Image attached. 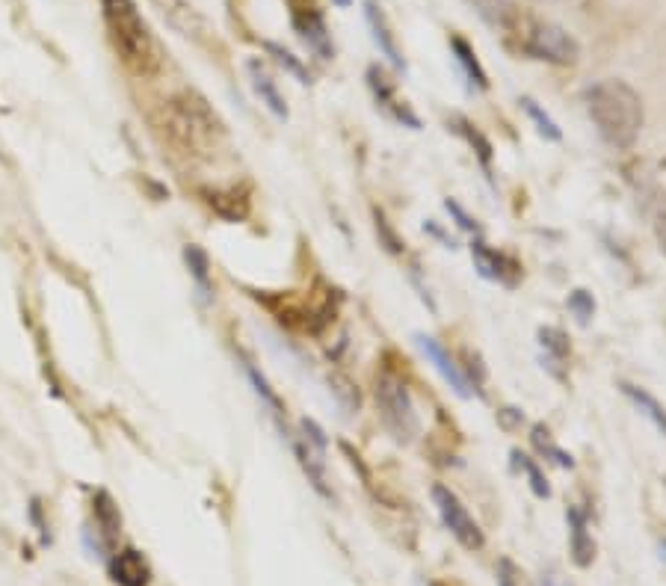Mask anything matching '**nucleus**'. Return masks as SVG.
Here are the masks:
<instances>
[{
	"instance_id": "28",
	"label": "nucleus",
	"mask_w": 666,
	"mask_h": 586,
	"mask_svg": "<svg viewBox=\"0 0 666 586\" xmlns=\"http://www.w3.org/2000/svg\"><path fill=\"white\" fill-rule=\"evenodd\" d=\"M569 308L578 314L581 323H590L592 311H595V302H592V296L587 291H575L569 296Z\"/></svg>"
},
{
	"instance_id": "27",
	"label": "nucleus",
	"mask_w": 666,
	"mask_h": 586,
	"mask_svg": "<svg viewBox=\"0 0 666 586\" xmlns=\"http://www.w3.org/2000/svg\"><path fill=\"white\" fill-rule=\"evenodd\" d=\"M474 6V12L489 21V24H501L504 15L510 12V0H468Z\"/></svg>"
},
{
	"instance_id": "13",
	"label": "nucleus",
	"mask_w": 666,
	"mask_h": 586,
	"mask_svg": "<svg viewBox=\"0 0 666 586\" xmlns=\"http://www.w3.org/2000/svg\"><path fill=\"white\" fill-rule=\"evenodd\" d=\"M154 6L160 9V15L187 39H199L208 27H205V18L187 3V0H154Z\"/></svg>"
},
{
	"instance_id": "25",
	"label": "nucleus",
	"mask_w": 666,
	"mask_h": 586,
	"mask_svg": "<svg viewBox=\"0 0 666 586\" xmlns=\"http://www.w3.org/2000/svg\"><path fill=\"white\" fill-rule=\"evenodd\" d=\"M513 459H516V465L527 474V480H530V486H533V492L539 495V498H548L551 495V489H548V483H545V477H542V471L536 468V462L530 459V456H524V453H513Z\"/></svg>"
},
{
	"instance_id": "7",
	"label": "nucleus",
	"mask_w": 666,
	"mask_h": 586,
	"mask_svg": "<svg viewBox=\"0 0 666 586\" xmlns=\"http://www.w3.org/2000/svg\"><path fill=\"white\" fill-rule=\"evenodd\" d=\"M433 501H436V510L442 515L444 527L456 536V542L468 551H480L483 548V530L480 524L471 518V513L465 510V504L456 498V492H450L447 486H436L433 489Z\"/></svg>"
},
{
	"instance_id": "18",
	"label": "nucleus",
	"mask_w": 666,
	"mask_h": 586,
	"mask_svg": "<svg viewBox=\"0 0 666 586\" xmlns=\"http://www.w3.org/2000/svg\"><path fill=\"white\" fill-rule=\"evenodd\" d=\"M184 264H187V273L196 285V293L199 299L208 305L214 302V282H211V258L202 246H184Z\"/></svg>"
},
{
	"instance_id": "32",
	"label": "nucleus",
	"mask_w": 666,
	"mask_h": 586,
	"mask_svg": "<svg viewBox=\"0 0 666 586\" xmlns=\"http://www.w3.org/2000/svg\"><path fill=\"white\" fill-rule=\"evenodd\" d=\"M335 6H341V9H347V6H353V0H332Z\"/></svg>"
},
{
	"instance_id": "16",
	"label": "nucleus",
	"mask_w": 666,
	"mask_h": 586,
	"mask_svg": "<svg viewBox=\"0 0 666 586\" xmlns=\"http://www.w3.org/2000/svg\"><path fill=\"white\" fill-rule=\"evenodd\" d=\"M249 77H252V89H255V95L261 98V104H264L279 122H288V104H285L276 80L270 77V72H264V66H261L258 60L249 63Z\"/></svg>"
},
{
	"instance_id": "19",
	"label": "nucleus",
	"mask_w": 666,
	"mask_h": 586,
	"mask_svg": "<svg viewBox=\"0 0 666 586\" xmlns=\"http://www.w3.org/2000/svg\"><path fill=\"white\" fill-rule=\"evenodd\" d=\"M566 518H569V536H572V557H575L578 566H590L592 557H595V542L590 536L587 515L581 513L578 507H572Z\"/></svg>"
},
{
	"instance_id": "21",
	"label": "nucleus",
	"mask_w": 666,
	"mask_h": 586,
	"mask_svg": "<svg viewBox=\"0 0 666 586\" xmlns=\"http://www.w3.org/2000/svg\"><path fill=\"white\" fill-rule=\"evenodd\" d=\"M622 391H625V397H628V400H631V403H634V406H637V409H640V412L658 427V430H664L666 433V409L655 400V397H652V394H649V391H643V388H637V385H628V382L622 385Z\"/></svg>"
},
{
	"instance_id": "22",
	"label": "nucleus",
	"mask_w": 666,
	"mask_h": 586,
	"mask_svg": "<svg viewBox=\"0 0 666 586\" xmlns=\"http://www.w3.org/2000/svg\"><path fill=\"white\" fill-rule=\"evenodd\" d=\"M264 48H267V54H270V57H273V60H276V63H279L285 72L294 74L299 83H311V74L305 72V66L296 60L288 48H282V45H276V42H264Z\"/></svg>"
},
{
	"instance_id": "31",
	"label": "nucleus",
	"mask_w": 666,
	"mask_h": 586,
	"mask_svg": "<svg viewBox=\"0 0 666 586\" xmlns=\"http://www.w3.org/2000/svg\"><path fill=\"white\" fill-rule=\"evenodd\" d=\"M658 243H661V249H664L666 255V217L658 220Z\"/></svg>"
},
{
	"instance_id": "5",
	"label": "nucleus",
	"mask_w": 666,
	"mask_h": 586,
	"mask_svg": "<svg viewBox=\"0 0 666 586\" xmlns=\"http://www.w3.org/2000/svg\"><path fill=\"white\" fill-rule=\"evenodd\" d=\"M376 406H379V418H382L385 430L394 439L412 441L418 436V430H421L418 412H415V403L409 397L406 382L397 373L382 370L376 376Z\"/></svg>"
},
{
	"instance_id": "15",
	"label": "nucleus",
	"mask_w": 666,
	"mask_h": 586,
	"mask_svg": "<svg viewBox=\"0 0 666 586\" xmlns=\"http://www.w3.org/2000/svg\"><path fill=\"white\" fill-rule=\"evenodd\" d=\"M208 208L228 222H240L249 217V193L246 190H237V187H228V190H202Z\"/></svg>"
},
{
	"instance_id": "9",
	"label": "nucleus",
	"mask_w": 666,
	"mask_h": 586,
	"mask_svg": "<svg viewBox=\"0 0 666 586\" xmlns=\"http://www.w3.org/2000/svg\"><path fill=\"white\" fill-rule=\"evenodd\" d=\"M107 572L116 586L151 584V566H148L146 554L137 548H116L107 560Z\"/></svg>"
},
{
	"instance_id": "4",
	"label": "nucleus",
	"mask_w": 666,
	"mask_h": 586,
	"mask_svg": "<svg viewBox=\"0 0 666 586\" xmlns=\"http://www.w3.org/2000/svg\"><path fill=\"white\" fill-rule=\"evenodd\" d=\"M104 24L110 30V42L122 63L137 74H151L160 66L157 42L148 30L143 12L134 0H101Z\"/></svg>"
},
{
	"instance_id": "23",
	"label": "nucleus",
	"mask_w": 666,
	"mask_h": 586,
	"mask_svg": "<svg viewBox=\"0 0 666 586\" xmlns=\"http://www.w3.org/2000/svg\"><path fill=\"white\" fill-rule=\"evenodd\" d=\"M539 338H542V347H545L551 365L566 362V356H569V341H566V335H563L560 329H542Z\"/></svg>"
},
{
	"instance_id": "14",
	"label": "nucleus",
	"mask_w": 666,
	"mask_h": 586,
	"mask_svg": "<svg viewBox=\"0 0 666 586\" xmlns=\"http://www.w3.org/2000/svg\"><path fill=\"white\" fill-rule=\"evenodd\" d=\"M243 370H246V376H249V382H252V391H255V397L261 400V406L270 412V418L276 421V427H279V433H282V439H291L294 433L288 430V424H285V403L279 400V394L273 391V385H270V379L258 370V367L252 365V362H243Z\"/></svg>"
},
{
	"instance_id": "34",
	"label": "nucleus",
	"mask_w": 666,
	"mask_h": 586,
	"mask_svg": "<svg viewBox=\"0 0 666 586\" xmlns=\"http://www.w3.org/2000/svg\"><path fill=\"white\" fill-rule=\"evenodd\" d=\"M664 551H666V545H664Z\"/></svg>"
},
{
	"instance_id": "10",
	"label": "nucleus",
	"mask_w": 666,
	"mask_h": 586,
	"mask_svg": "<svg viewBox=\"0 0 666 586\" xmlns=\"http://www.w3.org/2000/svg\"><path fill=\"white\" fill-rule=\"evenodd\" d=\"M471 258H474V264H477V270H480L483 279L498 282V285H507V288H513L518 282V273H521V270H518L516 261H510L507 255L489 249L483 240L471 243Z\"/></svg>"
},
{
	"instance_id": "17",
	"label": "nucleus",
	"mask_w": 666,
	"mask_h": 586,
	"mask_svg": "<svg viewBox=\"0 0 666 586\" xmlns=\"http://www.w3.org/2000/svg\"><path fill=\"white\" fill-rule=\"evenodd\" d=\"M368 83L370 89H373V95H376V104L382 107V110H388L397 122H403V125H409V128H421V122H418V116L406 107V104H400L397 98H394V89L388 86V80H385V74L379 72L376 66L368 72Z\"/></svg>"
},
{
	"instance_id": "33",
	"label": "nucleus",
	"mask_w": 666,
	"mask_h": 586,
	"mask_svg": "<svg viewBox=\"0 0 666 586\" xmlns=\"http://www.w3.org/2000/svg\"><path fill=\"white\" fill-rule=\"evenodd\" d=\"M542 586H560V584H557V581H554V578H551V575H548V578H545V581H542Z\"/></svg>"
},
{
	"instance_id": "1",
	"label": "nucleus",
	"mask_w": 666,
	"mask_h": 586,
	"mask_svg": "<svg viewBox=\"0 0 666 586\" xmlns=\"http://www.w3.org/2000/svg\"><path fill=\"white\" fill-rule=\"evenodd\" d=\"M598 137L613 148H631L643 131V101L625 80H598L584 95Z\"/></svg>"
},
{
	"instance_id": "12",
	"label": "nucleus",
	"mask_w": 666,
	"mask_h": 586,
	"mask_svg": "<svg viewBox=\"0 0 666 586\" xmlns=\"http://www.w3.org/2000/svg\"><path fill=\"white\" fill-rule=\"evenodd\" d=\"M365 18H368L370 36H373L379 54H382L391 66L403 69V54H400L397 39H394V33H391V27H388V18H385V12L376 6V0H365Z\"/></svg>"
},
{
	"instance_id": "30",
	"label": "nucleus",
	"mask_w": 666,
	"mask_h": 586,
	"mask_svg": "<svg viewBox=\"0 0 666 586\" xmlns=\"http://www.w3.org/2000/svg\"><path fill=\"white\" fill-rule=\"evenodd\" d=\"M513 584H516V569H513L510 560H504V563H501V586H513Z\"/></svg>"
},
{
	"instance_id": "20",
	"label": "nucleus",
	"mask_w": 666,
	"mask_h": 586,
	"mask_svg": "<svg viewBox=\"0 0 666 586\" xmlns=\"http://www.w3.org/2000/svg\"><path fill=\"white\" fill-rule=\"evenodd\" d=\"M450 48H453V60L459 63V69L465 72L468 77V83L474 86V89H489V77L483 72V66H480V60H477V54L468 48V42L465 39H459V36H453L450 39Z\"/></svg>"
},
{
	"instance_id": "3",
	"label": "nucleus",
	"mask_w": 666,
	"mask_h": 586,
	"mask_svg": "<svg viewBox=\"0 0 666 586\" xmlns=\"http://www.w3.org/2000/svg\"><path fill=\"white\" fill-rule=\"evenodd\" d=\"M163 128L181 154L211 157L225 137L220 116L196 92H181L163 107Z\"/></svg>"
},
{
	"instance_id": "11",
	"label": "nucleus",
	"mask_w": 666,
	"mask_h": 586,
	"mask_svg": "<svg viewBox=\"0 0 666 586\" xmlns=\"http://www.w3.org/2000/svg\"><path fill=\"white\" fill-rule=\"evenodd\" d=\"M418 347H421V353L436 365V370L442 373L444 382H450V388H453L459 397H471V382L465 379V373H462L459 365L447 356V350H444L436 338H430V335H418Z\"/></svg>"
},
{
	"instance_id": "6",
	"label": "nucleus",
	"mask_w": 666,
	"mask_h": 586,
	"mask_svg": "<svg viewBox=\"0 0 666 586\" xmlns=\"http://www.w3.org/2000/svg\"><path fill=\"white\" fill-rule=\"evenodd\" d=\"M119 533H122V513H119L113 495L98 489L92 495V518L83 527V545L92 557L110 560V554L116 551Z\"/></svg>"
},
{
	"instance_id": "26",
	"label": "nucleus",
	"mask_w": 666,
	"mask_h": 586,
	"mask_svg": "<svg viewBox=\"0 0 666 586\" xmlns=\"http://www.w3.org/2000/svg\"><path fill=\"white\" fill-rule=\"evenodd\" d=\"M533 444H536V447H539V450H542L545 456H551V459H554L557 465H563V468H572V465H575V462H572V456H569L566 450H560V447H557L554 441L548 439V430L536 427V430H533Z\"/></svg>"
},
{
	"instance_id": "24",
	"label": "nucleus",
	"mask_w": 666,
	"mask_h": 586,
	"mask_svg": "<svg viewBox=\"0 0 666 586\" xmlns=\"http://www.w3.org/2000/svg\"><path fill=\"white\" fill-rule=\"evenodd\" d=\"M521 104H524V113L536 122V131H539L542 137H548V140H560V128H557V122H554L548 113H542V110L536 107V101L524 98Z\"/></svg>"
},
{
	"instance_id": "2",
	"label": "nucleus",
	"mask_w": 666,
	"mask_h": 586,
	"mask_svg": "<svg viewBox=\"0 0 666 586\" xmlns=\"http://www.w3.org/2000/svg\"><path fill=\"white\" fill-rule=\"evenodd\" d=\"M498 27L504 30L507 45L516 54H524L530 60L554 63V66H572L581 57V48H578L575 36L569 30H563L560 24L548 21V18L510 9Z\"/></svg>"
},
{
	"instance_id": "8",
	"label": "nucleus",
	"mask_w": 666,
	"mask_h": 586,
	"mask_svg": "<svg viewBox=\"0 0 666 586\" xmlns=\"http://www.w3.org/2000/svg\"><path fill=\"white\" fill-rule=\"evenodd\" d=\"M288 6H291V24L299 33V39L308 45V51L320 60H332L335 45H332V33L326 27V18L320 15V9L311 0H288Z\"/></svg>"
},
{
	"instance_id": "29",
	"label": "nucleus",
	"mask_w": 666,
	"mask_h": 586,
	"mask_svg": "<svg viewBox=\"0 0 666 586\" xmlns=\"http://www.w3.org/2000/svg\"><path fill=\"white\" fill-rule=\"evenodd\" d=\"M447 211H450V214H453V217L459 220V225H462V228H468V231H477V222L471 220V217H468V214H465V211H462V208L456 205V202H450V199H447Z\"/></svg>"
}]
</instances>
